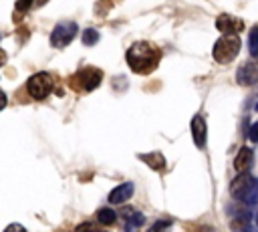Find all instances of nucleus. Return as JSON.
<instances>
[{
    "mask_svg": "<svg viewBox=\"0 0 258 232\" xmlns=\"http://www.w3.org/2000/svg\"><path fill=\"white\" fill-rule=\"evenodd\" d=\"M125 59H127V65L131 67L133 73L147 75V73H151L159 65L161 50L155 44H151V42L139 40V42H133L129 46V50L125 52Z\"/></svg>",
    "mask_w": 258,
    "mask_h": 232,
    "instance_id": "1",
    "label": "nucleus"
},
{
    "mask_svg": "<svg viewBox=\"0 0 258 232\" xmlns=\"http://www.w3.org/2000/svg\"><path fill=\"white\" fill-rule=\"evenodd\" d=\"M240 46H242V42H240L238 34H224L222 38H218V40L214 42L212 56H214L216 63L228 65V63H232V61L238 56Z\"/></svg>",
    "mask_w": 258,
    "mask_h": 232,
    "instance_id": "2",
    "label": "nucleus"
},
{
    "mask_svg": "<svg viewBox=\"0 0 258 232\" xmlns=\"http://www.w3.org/2000/svg\"><path fill=\"white\" fill-rule=\"evenodd\" d=\"M101 81H103V73L99 71V69H95V67H85V69H81L79 73H75L73 77H71V87L75 89V91H83V93H89V91H93V89H97L99 85H101Z\"/></svg>",
    "mask_w": 258,
    "mask_h": 232,
    "instance_id": "3",
    "label": "nucleus"
},
{
    "mask_svg": "<svg viewBox=\"0 0 258 232\" xmlns=\"http://www.w3.org/2000/svg\"><path fill=\"white\" fill-rule=\"evenodd\" d=\"M52 87H54L52 77H50L48 73H44V71H42V73L32 75V77L26 81V93H28L32 99H36V101L46 99V97L50 95Z\"/></svg>",
    "mask_w": 258,
    "mask_h": 232,
    "instance_id": "4",
    "label": "nucleus"
},
{
    "mask_svg": "<svg viewBox=\"0 0 258 232\" xmlns=\"http://www.w3.org/2000/svg\"><path fill=\"white\" fill-rule=\"evenodd\" d=\"M77 30H79V26H77L75 22H71V20H67V22H58V24L52 28V32H50V44H52L54 48H62V46H67V44L75 38Z\"/></svg>",
    "mask_w": 258,
    "mask_h": 232,
    "instance_id": "5",
    "label": "nucleus"
},
{
    "mask_svg": "<svg viewBox=\"0 0 258 232\" xmlns=\"http://www.w3.org/2000/svg\"><path fill=\"white\" fill-rule=\"evenodd\" d=\"M216 28L222 32V34H238L242 28H244V22L232 14H220L216 18Z\"/></svg>",
    "mask_w": 258,
    "mask_h": 232,
    "instance_id": "6",
    "label": "nucleus"
},
{
    "mask_svg": "<svg viewBox=\"0 0 258 232\" xmlns=\"http://www.w3.org/2000/svg\"><path fill=\"white\" fill-rule=\"evenodd\" d=\"M189 129H191V137H194V143L196 147H206V139H208V127H206V119L202 115H194L191 117V123H189Z\"/></svg>",
    "mask_w": 258,
    "mask_h": 232,
    "instance_id": "7",
    "label": "nucleus"
},
{
    "mask_svg": "<svg viewBox=\"0 0 258 232\" xmlns=\"http://www.w3.org/2000/svg\"><path fill=\"white\" fill-rule=\"evenodd\" d=\"M252 161H254V153H252L250 147L244 145V147L238 149V153L234 157V169L238 173H248V169L252 167Z\"/></svg>",
    "mask_w": 258,
    "mask_h": 232,
    "instance_id": "8",
    "label": "nucleus"
},
{
    "mask_svg": "<svg viewBox=\"0 0 258 232\" xmlns=\"http://www.w3.org/2000/svg\"><path fill=\"white\" fill-rule=\"evenodd\" d=\"M131 196H133V184H131V182L119 184L117 188L111 190V194H109V204H123V202H127Z\"/></svg>",
    "mask_w": 258,
    "mask_h": 232,
    "instance_id": "9",
    "label": "nucleus"
},
{
    "mask_svg": "<svg viewBox=\"0 0 258 232\" xmlns=\"http://www.w3.org/2000/svg\"><path fill=\"white\" fill-rule=\"evenodd\" d=\"M250 182H252V176H248V173H238V178L230 184V194L236 198V200H244V194H246V190H248V186H250Z\"/></svg>",
    "mask_w": 258,
    "mask_h": 232,
    "instance_id": "10",
    "label": "nucleus"
},
{
    "mask_svg": "<svg viewBox=\"0 0 258 232\" xmlns=\"http://www.w3.org/2000/svg\"><path fill=\"white\" fill-rule=\"evenodd\" d=\"M236 79H238L240 85H252V83H256V79H258V65H256V63H246V65H242V67L238 69Z\"/></svg>",
    "mask_w": 258,
    "mask_h": 232,
    "instance_id": "11",
    "label": "nucleus"
},
{
    "mask_svg": "<svg viewBox=\"0 0 258 232\" xmlns=\"http://www.w3.org/2000/svg\"><path fill=\"white\" fill-rule=\"evenodd\" d=\"M139 159L145 161V163H147L151 169H155V171L165 169V157H163L159 151H153V153H141Z\"/></svg>",
    "mask_w": 258,
    "mask_h": 232,
    "instance_id": "12",
    "label": "nucleus"
},
{
    "mask_svg": "<svg viewBox=\"0 0 258 232\" xmlns=\"http://www.w3.org/2000/svg\"><path fill=\"white\" fill-rule=\"evenodd\" d=\"M145 224V216L141 212H129L125 222V232H137Z\"/></svg>",
    "mask_w": 258,
    "mask_h": 232,
    "instance_id": "13",
    "label": "nucleus"
},
{
    "mask_svg": "<svg viewBox=\"0 0 258 232\" xmlns=\"http://www.w3.org/2000/svg\"><path fill=\"white\" fill-rule=\"evenodd\" d=\"M97 222L103 224V226H111L117 222V212L113 208H101L97 212Z\"/></svg>",
    "mask_w": 258,
    "mask_h": 232,
    "instance_id": "14",
    "label": "nucleus"
},
{
    "mask_svg": "<svg viewBox=\"0 0 258 232\" xmlns=\"http://www.w3.org/2000/svg\"><path fill=\"white\" fill-rule=\"evenodd\" d=\"M242 202L248 204V206L258 204V178H252V182H250V186H248V190H246Z\"/></svg>",
    "mask_w": 258,
    "mask_h": 232,
    "instance_id": "15",
    "label": "nucleus"
},
{
    "mask_svg": "<svg viewBox=\"0 0 258 232\" xmlns=\"http://www.w3.org/2000/svg\"><path fill=\"white\" fill-rule=\"evenodd\" d=\"M248 52L252 59H258V26H252L248 32Z\"/></svg>",
    "mask_w": 258,
    "mask_h": 232,
    "instance_id": "16",
    "label": "nucleus"
},
{
    "mask_svg": "<svg viewBox=\"0 0 258 232\" xmlns=\"http://www.w3.org/2000/svg\"><path fill=\"white\" fill-rule=\"evenodd\" d=\"M83 42H85L87 46L97 44V42H99V32H97L95 28H85V30H83Z\"/></svg>",
    "mask_w": 258,
    "mask_h": 232,
    "instance_id": "17",
    "label": "nucleus"
},
{
    "mask_svg": "<svg viewBox=\"0 0 258 232\" xmlns=\"http://www.w3.org/2000/svg\"><path fill=\"white\" fill-rule=\"evenodd\" d=\"M171 224H173V220H169V218H163V220H157L153 226H151V230L149 232H169V228H171Z\"/></svg>",
    "mask_w": 258,
    "mask_h": 232,
    "instance_id": "18",
    "label": "nucleus"
},
{
    "mask_svg": "<svg viewBox=\"0 0 258 232\" xmlns=\"http://www.w3.org/2000/svg\"><path fill=\"white\" fill-rule=\"evenodd\" d=\"M32 2H34V0H18V2H16V14H18V16H20V14H26V12L30 10Z\"/></svg>",
    "mask_w": 258,
    "mask_h": 232,
    "instance_id": "19",
    "label": "nucleus"
},
{
    "mask_svg": "<svg viewBox=\"0 0 258 232\" xmlns=\"http://www.w3.org/2000/svg\"><path fill=\"white\" fill-rule=\"evenodd\" d=\"M248 139H250V141H258V121L252 123L250 131H248Z\"/></svg>",
    "mask_w": 258,
    "mask_h": 232,
    "instance_id": "20",
    "label": "nucleus"
},
{
    "mask_svg": "<svg viewBox=\"0 0 258 232\" xmlns=\"http://www.w3.org/2000/svg\"><path fill=\"white\" fill-rule=\"evenodd\" d=\"M4 232H26V230H24L22 224H10V226L4 228Z\"/></svg>",
    "mask_w": 258,
    "mask_h": 232,
    "instance_id": "21",
    "label": "nucleus"
},
{
    "mask_svg": "<svg viewBox=\"0 0 258 232\" xmlns=\"http://www.w3.org/2000/svg\"><path fill=\"white\" fill-rule=\"evenodd\" d=\"M77 232H97V230H95L93 224L87 222V224H83V226H77Z\"/></svg>",
    "mask_w": 258,
    "mask_h": 232,
    "instance_id": "22",
    "label": "nucleus"
},
{
    "mask_svg": "<svg viewBox=\"0 0 258 232\" xmlns=\"http://www.w3.org/2000/svg\"><path fill=\"white\" fill-rule=\"evenodd\" d=\"M6 101H8V99H6V93H4V91H0V111L6 107Z\"/></svg>",
    "mask_w": 258,
    "mask_h": 232,
    "instance_id": "23",
    "label": "nucleus"
},
{
    "mask_svg": "<svg viewBox=\"0 0 258 232\" xmlns=\"http://www.w3.org/2000/svg\"><path fill=\"white\" fill-rule=\"evenodd\" d=\"M4 63H6V52L0 48V65H4Z\"/></svg>",
    "mask_w": 258,
    "mask_h": 232,
    "instance_id": "24",
    "label": "nucleus"
},
{
    "mask_svg": "<svg viewBox=\"0 0 258 232\" xmlns=\"http://www.w3.org/2000/svg\"><path fill=\"white\" fill-rule=\"evenodd\" d=\"M254 222H256V226H258V212H256V216H254Z\"/></svg>",
    "mask_w": 258,
    "mask_h": 232,
    "instance_id": "25",
    "label": "nucleus"
},
{
    "mask_svg": "<svg viewBox=\"0 0 258 232\" xmlns=\"http://www.w3.org/2000/svg\"><path fill=\"white\" fill-rule=\"evenodd\" d=\"M256 111H258V103H256Z\"/></svg>",
    "mask_w": 258,
    "mask_h": 232,
    "instance_id": "26",
    "label": "nucleus"
},
{
    "mask_svg": "<svg viewBox=\"0 0 258 232\" xmlns=\"http://www.w3.org/2000/svg\"><path fill=\"white\" fill-rule=\"evenodd\" d=\"M0 38H2V36H0Z\"/></svg>",
    "mask_w": 258,
    "mask_h": 232,
    "instance_id": "27",
    "label": "nucleus"
}]
</instances>
